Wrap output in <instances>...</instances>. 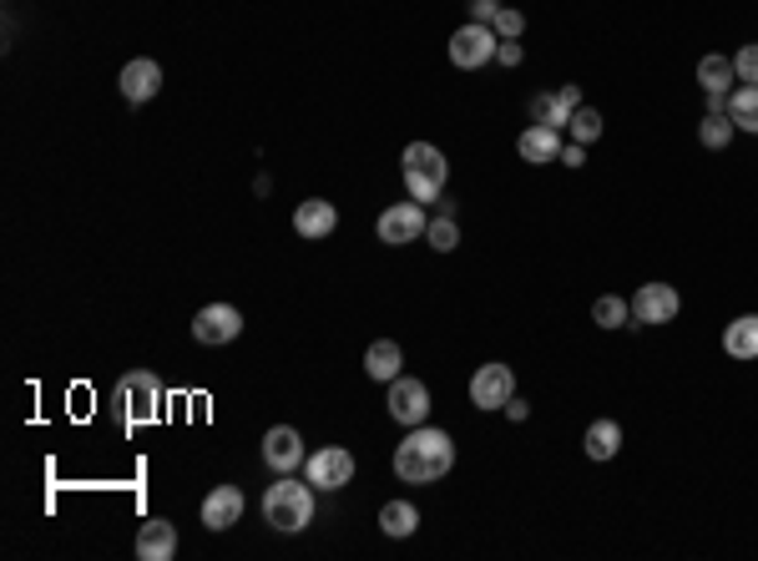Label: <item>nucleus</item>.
<instances>
[{"label":"nucleus","instance_id":"nucleus-28","mask_svg":"<svg viewBox=\"0 0 758 561\" xmlns=\"http://www.w3.org/2000/svg\"><path fill=\"white\" fill-rule=\"evenodd\" d=\"M571 142H581V147H592L597 142V137H602V112H597V107H577V112H571Z\"/></svg>","mask_w":758,"mask_h":561},{"label":"nucleus","instance_id":"nucleus-18","mask_svg":"<svg viewBox=\"0 0 758 561\" xmlns=\"http://www.w3.org/2000/svg\"><path fill=\"white\" fill-rule=\"evenodd\" d=\"M516 147H522V157L531 162V168H546V162H561V147H567V142H561L557 127H541V121H531V127L522 131V142H516Z\"/></svg>","mask_w":758,"mask_h":561},{"label":"nucleus","instance_id":"nucleus-31","mask_svg":"<svg viewBox=\"0 0 758 561\" xmlns=\"http://www.w3.org/2000/svg\"><path fill=\"white\" fill-rule=\"evenodd\" d=\"M496 61H501V66H522V61H526L522 41H501V46H496Z\"/></svg>","mask_w":758,"mask_h":561},{"label":"nucleus","instance_id":"nucleus-24","mask_svg":"<svg viewBox=\"0 0 758 561\" xmlns=\"http://www.w3.org/2000/svg\"><path fill=\"white\" fill-rule=\"evenodd\" d=\"M728 117H734L738 131H758V86H734L728 92Z\"/></svg>","mask_w":758,"mask_h":561},{"label":"nucleus","instance_id":"nucleus-21","mask_svg":"<svg viewBox=\"0 0 758 561\" xmlns=\"http://www.w3.org/2000/svg\"><path fill=\"white\" fill-rule=\"evenodd\" d=\"M581 451L592 455V461H612V455L622 451V425H617V420H592V425H587Z\"/></svg>","mask_w":758,"mask_h":561},{"label":"nucleus","instance_id":"nucleus-16","mask_svg":"<svg viewBox=\"0 0 758 561\" xmlns=\"http://www.w3.org/2000/svg\"><path fill=\"white\" fill-rule=\"evenodd\" d=\"M334 227H339V208L334 203H324V198H308V203H298V213H294V233L298 239H329Z\"/></svg>","mask_w":758,"mask_h":561},{"label":"nucleus","instance_id":"nucleus-19","mask_svg":"<svg viewBox=\"0 0 758 561\" xmlns=\"http://www.w3.org/2000/svg\"><path fill=\"white\" fill-rule=\"evenodd\" d=\"M365 370H369V380H379V384L400 380V370H404V349L394 345V339H375V345L365 349Z\"/></svg>","mask_w":758,"mask_h":561},{"label":"nucleus","instance_id":"nucleus-4","mask_svg":"<svg viewBox=\"0 0 758 561\" xmlns=\"http://www.w3.org/2000/svg\"><path fill=\"white\" fill-rule=\"evenodd\" d=\"M117 415L122 425H152L162 415V384L152 370H131L117 380Z\"/></svg>","mask_w":758,"mask_h":561},{"label":"nucleus","instance_id":"nucleus-13","mask_svg":"<svg viewBox=\"0 0 758 561\" xmlns=\"http://www.w3.org/2000/svg\"><path fill=\"white\" fill-rule=\"evenodd\" d=\"M577 107H587V102H581V92L567 82L561 92H541V96H531V121L567 131V127H571V112H577Z\"/></svg>","mask_w":758,"mask_h":561},{"label":"nucleus","instance_id":"nucleus-26","mask_svg":"<svg viewBox=\"0 0 758 561\" xmlns=\"http://www.w3.org/2000/svg\"><path fill=\"white\" fill-rule=\"evenodd\" d=\"M592 319H597V329H622V324L632 319V299H617V294H602V299L592 304Z\"/></svg>","mask_w":758,"mask_h":561},{"label":"nucleus","instance_id":"nucleus-11","mask_svg":"<svg viewBox=\"0 0 758 561\" xmlns=\"http://www.w3.org/2000/svg\"><path fill=\"white\" fill-rule=\"evenodd\" d=\"M683 309V294L673 284H642L638 299H632V319L638 324H673Z\"/></svg>","mask_w":758,"mask_h":561},{"label":"nucleus","instance_id":"nucleus-27","mask_svg":"<svg viewBox=\"0 0 758 561\" xmlns=\"http://www.w3.org/2000/svg\"><path fill=\"white\" fill-rule=\"evenodd\" d=\"M425 239H430V248H435V253H455V248H461V227H455L451 213H440V218H430Z\"/></svg>","mask_w":758,"mask_h":561},{"label":"nucleus","instance_id":"nucleus-9","mask_svg":"<svg viewBox=\"0 0 758 561\" xmlns=\"http://www.w3.org/2000/svg\"><path fill=\"white\" fill-rule=\"evenodd\" d=\"M238 335H243V314L233 304H208V309L192 314V339L198 345L218 349V345H233Z\"/></svg>","mask_w":758,"mask_h":561},{"label":"nucleus","instance_id":"nucleus-20","mask_svg":"<svg viewBox=\"0 0 758 561\" xmlns=\"http://www.w3.org/2000/svg\"><path fill=\"white\" fill-rule=\"evenodd\" d=\"M723 354L758 359V314H738V319L723 329Z\"/></svg>","mask_w":758,"mask_h":561},{"label":"nucleus","instance_id":"nucleus-17","mask_svg":"<svg viewBox=\"0 0 758 561\" xmlns=\"http://www.w3.org/2000/svg\"><path fill=\"white\" fill-rule=\"evenodd\" d=\"M137 557L143 561H172L178 557V526L162 521V516H152V521L137 531Z\"/></svg>","mask_w":758,"mask_h":561},{"label":"nucleus","instance_id":"nucleus-23","mask_svg":"<svg viewBox=\"0 0 758 561\" xmlns=\"http://www.w3.org/2000/svg\"><path fill=\"white\" fill-rule=\"evenodd\" d=\"M415 526H420V511L410 501H390L385 511H379V531H385V537H394V541L415 537Z\"/></svg>","mask_w":758,"mask_h":561},{"label":"nucleus","instance_id":"nucleus-6","mask_svg":"<svg viewBox=\"0 0 758 561\" xmlns=\"http://www.w3.org/2000/svg\"><path fill=\"white\" fill-rule=\"evenodd\" d=\"M304 476L314 490H344L355 480V455L344 451V445H324V451H314L304 461Z\"/></svg>","mask_w":758,"mask_h":561},{"label":"nucleus","instance_id":"nucleus-10","mask_svg":"<svg viewBox=\"0 0 758 561\" xmlns=\"http://www.w3.org/2000/svg\"><path fill=\"white\" fill-rule=\"evenodd\" d=\"M510 394H516V374H510V364H481V370L471 374V405L475 410H506Z\"/></svg>","mask_w":758,"mask_h":561},{"label":"nucleus","instance_id":"nucleus-5","mask_svg":"<svg viewBox=\"0 0 758 561\" xmlns=\"http://www.w3.org/2000/svg\"><path fill=\"white\" fill-rule=\"evenodd\" d=\"M496 46H501L496 25L471 21V25H461V31L451 36V61L461 66V72H481L486 61H496Z\"/></svg>","mask_w":758,"mask_h":561},{"label":"nucleus","instance_id":"nucleus-25","mask_svg":"<svg viewBox=\"0 0 758 561\" xmlns=\"http://www.w3.org/2000/svg\"><path fill=\"white\" fill-rule=\"evenodd\" d=\"M734 117H728V112H708V117L698 121V142L708 147V152H723V147L734 142Z\"/></svg>","mask_w":758,"mask_h":561},{"label":"nucleus","instance_id":"nucleus-12","mask_svg":"<svg viewBox=\"0 0 758 561\" xmlns=\"http://www.w3.org/2000/svg\"><path fill=\"white\" fill-rule=\"evenodd\" d=\"M263 461H269L278 476H288V470H298L308 461L304 455V435L294 431V425H273L269 435H263Z\"/></svg>","mask_w":758,"mask_h":561},{"label":"nucleus","instance_id":"nucleus-2","mask_svg":"<svg viewBox=\"0 0 758 561\" xmlns=\"http://www.w3.org/2000/svg\"><path fill=\"white\" fill-rule=\"evenodd\" d=\"M263 521L273 526V531H284V537H298L308 521H314V490H308V480H278V486H269V496H263Z\"/></svg>","mask_w":758,"mask_h":561},{"label":"nucleus","instance_id":"nucleus-7","mask_svg":"<svg viewBox=\"0 0 758 561\" xmlns=\"http://www.w3.org/2000/svg\"><path fill=\"white\" fill-rule=\"evenodd\" d=\"M390 420L394 425H425L430 420V384L425 380H410V374H400V380H390Z\"/></svg>","mask_w":758,"mask_h":561},{"label":"nucleus","instance_id":"nucleus-29","mask_svg":"<svg viewBox=\"0 0 758 561\" xmlns=\"http://www.w3.org/2000/svg\"><path fill=\"white\" fill-rule=\"evenodd\" d=\"M491 25H496V36H501V41H522V31H526V15L516 11V6H501V11H496V21H491Z\"/></svg>","mask_w":758,"mask_h":561},{"label":"nucleus","instance_id":"nucleus-14","mask_svg":"<svg viewBox=\"0 0 758 561\" xmlns=\"http://www.w3.org/2000/svg\"><path fill=\"white\" fill-rule=\"evenodd\" d=\"M157 92H162V66H157L152 56H137V61L122 66V96H127V102L143 107V102H152Z\"/></svg>","mask_w":758,"mask_h":561},{"label":"nucleus","instance_id":"nucleus-15","mask_svg":"<svg viewBox=\"0 0 758 561\" xmlns=\"http://www.w3.org/2000/svg\"><path fill=\"white\" fill-rule=\"evenodd\" d=\"M238 516H243V490L238 486H213L202 496V526L208 531H228V526H238Z\"/></svg>","mask_w":758,"mask_h":561},{"label":"nucleus","instance_id":"nucleus-8","mask_svg":"<svg viewBox=\"0 0 758 561\" xmlns=\"http://www.w3.org/2000/svg\"><path fill=\"white\" fill-rule=\"evenodd\" d=\"M430 227V218H425V203H394V208H385L379 213V223H375V233H379V243H390V248H400V243H415L420 233Z\"/></svg>","mask_w":758,"mask_h":561},{"label":"nucleus","instance_id":"nucleus-3","mask_svg":"<svg viewBox=\"0 0 758 561\" xmlns=\"http://www.w3.org/2000/svg\"><path fill=\"white\" fill-rule=\"evenodd\" d=\"M404 188H410V198L415 203H440V192H445V152H440L435 142H410L404 147Z\"/></svg>","mask_w":758,"mask_h":561},{"label":"nucleus","instance_id":"nucleus-30","mask_svg":"<svg viewBox=\"0 0 758 561\" xmlns=\"http://www.w3.org/2000/svg\"><path fill=\"white\" fill-rule=\"evenodd\" d=\"M734 72H738V82L758 86V41H754V46H744V51L734 56Z\"/></svg>","mask_w":758,"mask_h":561},{"label":"nucleus","instance_id":"nucleus-34","mask_svg":"<svg viewBox=\"0 0 758 561\" xmlns=\"http://www.w3.org/2000/svg\"><path fill=\"white\" fill-rule=\"evenodd\" d=\"M506 415H510V420H526V415H531V405H526V400H516V394H510V405H506Z\"/></svg>","mask_w":758,"mask_h":561},{"label":"nucleus","instance_id":"nucleus-22","mask_svg":"<svg viewBox=\"0 0 758 561\" xmlns=\"http://www.w3.org/2000/svg\"><path fill=\"white\" fill-rule=\"evenodd\" d=\"M734 82H738V72H734V56H703L698 61V86L703 92H718V96H728L734 92Z\"/></svg>","mask_w":758,"mask_h":561},{"label":"nucleus","instance_id":"nucleus-1","mask_svg":"<svg viewBox=\"0 0 758 561\" xmlns=\"http://www.w3.org/2000/svg\"><path fill=\"white\" fill-rule=\"evenodd\" d=\"M451 466H455V441L445 431H435V425H415L394 445V476L404 486H435L440 476H451Z\"/></svg>","mask_w":758,"mask_h":561},{"label":"nucleus","instance_id":"nucleus-33","mask_svg":"<svg viewBox=\"0 0 758 561\" xmlns=\"http://www.w3.org/2000/svg\"><path fill=\"white\" fill-rule=\"evenodd\" d=\"M561 168H571V172H577V168H587V147H581V142L561 147Z\"/></svg>","mask_w":758,"mask_h":561},{"label":"nucleus","instance_id":"nucleus-32","mask_svg":"<svg viewBox=\"0 0 758 561\" xmlns=\"http://www.w3.org/2000/svg\"><path fill=\"white\" fill-rule=\"evenodd\" d=\"M496 11H501V0H471V21H481V25L496 21Z\"/></svg>","mask_w":758,"mask_h":561}]
</instances>
